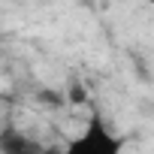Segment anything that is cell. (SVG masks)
Wrapping results in <instances>:
<instances>
[{"mask_svg": "<svg viewBox=\"0 0 154 154\" xmlns=\"http://www.w3.org/2000/svg\"><path fill=\"white\" fill-rule=\"evenodd\" d=\"M60 154H124V136L112 133L109 124L94 115L79 136H72Z\"/></svg>", "mask_w": 154, "mask_h": 154, "instance_id": "cell-1", "label": "cell"}, {"mask_svg": "<svg viewBox=\"0 0 154 154\" xmlns=\"http://www.w3.org/2000/svg\"><path fill=\"white\" fill-rule=\"evenodd\" d=\"M0 154H45V148L18 130H3L0 133Z\"/></svg>", "mask_w": 154, "mask_h": 154, "instance_id": "cell-2", "label": "cell"}, {"mask_svg": "<svg viewBox=\"0 0 154 154\" xmlns=\"http://www.w3.org/2000/svg\"><path fill=\"white\" fill-rule=\"evenodd\" d=\"M139 3H148V6H154V0H139Z\"/></svg>", "mask_w": 154, "mask_h": 154, "instance_id": "cell-3", "label": "cell"}]
</instances>
